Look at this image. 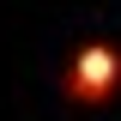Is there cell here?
<instances>
[{
  "label": "cell",
  "instance_id": "obj_1",
  "mask_svg": "<svg viewBox=\"0 0 121 121\" xmlns=\"http://www.w3.org/2000/svg\"><path fill=\"white\" fill-rule=\"evenodd\" d=\"M115 85V55L109 48H91V55H79V73H73V91H85V97H97V91Z\"/></svg>",
  "mask_w": 121,
  "mask_h": 121
}]
</instances>
